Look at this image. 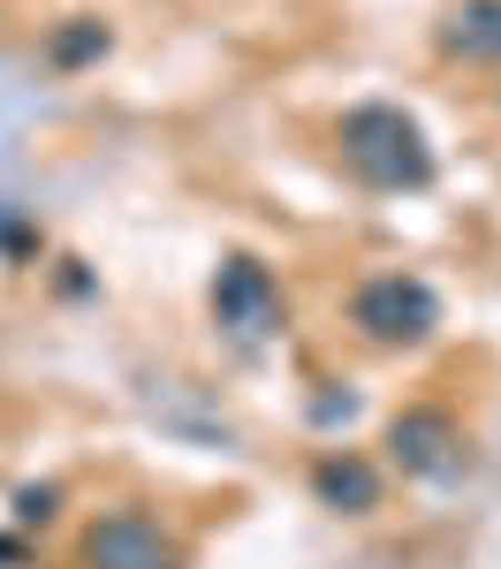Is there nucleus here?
<instances>
[{
	"mask_svg": "<svg viewBox=\"0 0 501 569\" xmlns=\"http://www.w3.org/2000/svg\"><path fill=\"white\" fill-rule=\"evenodd\" d=\"M342 160L372 190H425L433 182V144H425V130L410 122L403 107H388V99H364V107L342 114Z\"/></svg>",
	"mask_w": 501,
	"mask_h": 569,
	"instance_id": "nucleus-1",
	"label": "nucleus"
},
{
	"mask_svg": "<svg viewBox=\"0 0 501 569\" xmlns=\"http://www.w3.org/2000/svg\"><path fill=\"white\" fill-rule=\"evenodd\" d=\"M350 327L364 342H380V350H410V342H425L441 327V297L418 273H372L350 297Z\"/></svg>",
	"mask_w": 501,
	"mask_h": 569,
	"instance_id": "nucleus-2",
	"label": "nucleus"
},
{
	"mask_svg": "<svg viewBox=\"0 0 501 569\" xmlns=\"http://www.w3.org/2000/svg\"><path fill=\"white\" fill-rule=\"evenodd\" d=\"M77 562L84 569H182V547L160 517H144V509H107V517L84 525Z\"/></svg>",
	"mask_w": 501,
	"mask_h": 569,
	"instance_id": "nucleus-3",
	"label": "nucleus"
},
{
	"mask_svg": "<svg viewBox=\"0 0 501 569\" xmlns=\"http://www.w3.org/2000/svg\"><path fill=\"white\" fill-rule=\"evenodd\" d=\"M380 448H388V463H395L403 479H449V471H463V456H471L455 410H441V402H410V410H395Z\"/></svg>",
	"mask_w": 501,
	"mask_h": 569,
	"instance_id": "nucleus-4",
	"label": "nucleus"
},
{
	"mask_svg": "<svg viewBox=\"0 0 501 569\" xmlns=\"http://www.w3.org/2000/svg\"><path fill=\"white\" fill-rule=\"evenodd\" d=\"M213 311L236 335H267L273 319H281V289H273V273L259 259H228L221 281H213Z\"/></svg>",
	"mask_w": 501,
	"mask_h": 569,
	"instance_id": "nucleus-5",
	"label": "nucleus"
},
{
	"mask_svg": "<svg viewBox=\"0 0 501 569\" xmlns=\"http://www.w3.org/2000/svg\"><path fill=\"white\" fill-rule=\"evenodd\" d=\"M312 493L327 501V509H342V517H364V509H380L388 479H380V463H364V456H350V448H327V456L312 463Z\"/></svg>",
	"mask_w": 501,
	"mask_h": 569,
	"instance_id": "nucleus-6",
	"label": "nucleus"
},
{
	"mask_svg": "<svg viewBox=\"0 0 501 569\" xmlns=\"http://www.w3.org/2000/svg\"><path fill=\"white\" fill-rule=\"evenodd\" d=\"M441 53L449 61H501V0H463L441 23Z\"/></svg>",
	"mask_w": 501,
	"mask_h": 569,
	"instance_id": "nucleus-7",
	"label": "nucleus"
},
{
	"mask_svg": "<svg viewBox=\"0 0 501 569\" xmlns=\"http://www.w3.org/2000/svg\"><path fill=\"white\" fill-rule=\"evenodd\" d=\"M107 46H114V31H107L99 16H69V23L46 39V61H53V69H84V61H99Z\"/></svg>",
	"mask_w": 501,
	"mask_h": 569,
	"instance_id": "nucleus-8",
	"label": "nucleus"
},
{
	"mask_svg": "<svg viewBox=\"0 0 501 569\" xmlns=\"http://www.w3.org/2000/svg\"><path fill=\"white\" fill-rule=\"evenodd\" d=\"M53 501H61L53 486H23V493H16V525H46V517H53Z\"/></svg>",
	"mask_w": 501,
	"mask_h": 569,
	"instance_id": "nucleus-9",
	"label": "nucleus"
}]
</instances>
